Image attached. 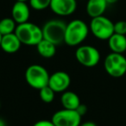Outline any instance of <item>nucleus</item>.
I'll return each mask as SVG.
<instances>
[{"label":"nucleus","instance_id":"nucleus-1","mask_svg":"<svg viewBox=\"0 0 126 126\" xmlns=\"http://www.w3.org/2000/svg\"><path fill=\"white\" fill-rule=\"evenodd\" d=\"M89 26L80 19H74L67 23L64 43L70 47L79 46L89 34Z\"/></svg>","mask_w":126,"mask_h":126},{"label":"nucleus","instance_id":"nucleus-2","mask_svg":"<svg viewBox=\"0 0 126 126\" xmlns=\"http://www.w3.org/2000/svg\"><path fill=\"white\" fill-rule=\"evenodd\" d=\"M15 34L22 44L27 46H36L43 39L42 28L30 22L17 24Z\"/></svg>","mask_w":126,"mask_h":126},{"label":"nucleus","instance_id":"nucleus-3","mask_svg":"<svg viewBox=\"0 0 126 126\" xmlns=\"http://www.w3.org/2000/svg\"><path fill=\"white\" fill-rule=\"evenodd\" d=\"M67 23L60 19H51L45 23L42 30L43 39L49 41L55 46L64 43Z\"/></svg>","mask_w":126,"mask_h":126},{"label":"nucleus","instance_id":"nucleus-4","mask_svg":"<svg viewBox=\"0 0 126 126\" xmlns=\"http://www.w3.org/2000/svg\"><path fill=\"white\" fill-rule=\"evenodd\" d=\"M50 74L44 67L34 64L28 67L25 71V80L30 87L40 90L48 86Z\"/></svg>","mask_w":126,"mask_h":126},{"label":"nucleus","instance_id":"nucleus-5","mask_svg":"<svg viewBox=\"0 0 126 126\" xmlns=\"http://www.w3.org/2000/svg\"><path fill=\"white\" fill-rule=\"evenodd\" d=\"M89 30L97 39L106 41L114 34V23L103 15L92 18Z\"/></svg>","mask_w":126,"mask_h":126},{"label":"nucleus","instance_id":"nucleus-6","mask_svg":"<svg viewBox=\"0 0 126 126\" xmlns=\"http://www.w3.org/2000/svg\"><path fill=\"white\" fill-rule=\"evenodd\" d=\"M104 67L107 74L113 78H120L126 74V58L123 54L111 52L104 61Z\"/></svg>","mask_w":126,"mask_h":126},{"label":"nucleus","instance_id":"nucleus-7","mask_svg":"<svg viewBox=\"0 0 126 126\" xmlns=\"http://www.w3.org/2000/svg\"><path fill=\"white\" fill-rule=\"evenodd\" d=\"M75 58L83 67H94L100 61V53L93 46L81 45L76 49Z\"/></svg>","mask_w":126,"mask_h":126},{"label":"nucleus","instance_id":"nucleus-8","mask_svg":"<svg viewBox=\"0 0 126 126\" xmlns=\"http://www.w3.org/2000/svg\"><path fill=\"white\" fill-rule=\"evenodd\" d=\"M81 118L82 117L76 110L63 108L54 112L51 120L55 126H79Z\"/></svg>","mask_w":126,"mask_h":126},{"label":"nucleus","instance_id":"nucleus-9","mask_svg":"<svg viewBox=\"0 0 126 126\" xmlns=\"http://www.w3.org/2000/svg\"><path fill=\"white\" fill-rule=\"evenodd\" d=\"M50 10L60 16H67L74 14L77 9L76 0H51Z\"/></svg>","mask_w":126,"mask_h":126},{"label":"nucleus","instance_id":"nucleus-10","mask_svg":"<svg viewBox=\"0 0 126 126\" xmlns=\"http://www.w3.org/2000/svg\"><path fill=\"white\" fill-rule=\"evenodd\" d=\"M70 84V75L64 71H57L49 77L48 86L55 93H64L68 89Z\"/></svg>","mask_w":126,"mask_h":126},{"label":"nucleus","instance_id":"nucleus-11","mask_svg":"<svg viewBox=\"0 0 126 126\" xmlns=\"http://www.w3.org/2000/svg\"><path fill=\"white\" fill-rule=\"evenodd\" d=\"M30 16V5L25 1H16L11 9V17L17 24L29 22Z\"/></svg>","mask_w":126,"mask_h":126},{"label":"nucleus","instance_id":"nucleus-12","mask_svg":"<svg viewBox=\"0 0 126 126\" xmlns=\"http://www.w3.org/2000/svg\"><path fill=\"white\" fill-rule=\"evenodd\" d=\"M22 42L15 33L8 34L2 36L0 47L7 54H15L20 49Z\"/></svg>","mask_w":126,"mask_h":126},{"label":"nucleus","instance_id":"nucleus-13","mask_svg":"<svg viewBox=\"0 0 126 126\" xmlns=\"http://www.w3.org/2000/svg\"><path fill=\"white\" fill-rule=\"evenodd\" d=\"M108 6L106 0H88L86 5V14L91 18L103 16Z\"/></svg>","mask_w":126,"mask_h":126},{"label":"nucleus","instance_id":"nucleus-14","mask_svg":"<svg viewBox=\"0 0 126 126\" xmlns=\"http://www.w3.org/2000/svg\"><path fill=\"white\" fill-rule=\"evenodd\" d=\"M107 41L111 52L124 54L126 51V35L114 33Z\"/></svg>","mask_w":126,"mask_h":126},{"label":"nucleus","instance_id":"nucleus-15","mask_svg":"<svg viewBox=\"0 0 126 126\" xmlns=\"http://www.w3.org/2000/svg\"><path fill=\"white\" fill-rule=\"evenodd\" d=\"M61 103L63 108L68 110H76L81 104L79 96L72 91H65L61 97Z\"/></svg>","mask_w":126,"mask_h":126},{"label":"nucleus","instance_id":"nucleus-16","mask_svg":"<svg viewBox=\"0 0 126 126\" xmlns=\"http://www.w3.org/2000/svg\"><path fill=\"white\" fill-rule=\"evenodd\" d=\"M35 47L38 54L46 59L52 58L56 53V46L46 39H42Z\"/></svg>","mask_w":126,"mask_h":126},{"label":"nucleus","instance_id":"nucleus-17","mask_svg":"<svg viewBox=\"0 0 126 126\" xmlns=\"http://www.w3.org/2000/svg\"><path fill=\"white\" fill-rule=\"evenodd\" d=\"M17 23L12 17H4L0 20V33L2 35L15 33Z\"/></svg>","mask_w":126,"mask_h":126},{"label":"nucleus","instance_id":"nucleus-18","mask_svg":"<svg viewBox=\"0 0 126 126\" xmlns=\"http://www.w3.org/2000/svg\"><path fill=\"white\" fill-rule=\"evenodd\" d=\"M39 96H40L42 101H43L44 103L49 104L54 101V96H55V92L49 86H47L39 90Z\"/></svg>","mask_w":126,"mask_h":126},{"label":"nucleus","instance_id":"nucleus-19","mask_svg":"<svg viewBox=\"0 0 126 126\" xmlns=\"http://www.w3.org/2000/svg\"><path fill=\"white\" fill-rule=\"evenodd\" d=\"M51 0H29V5L35 11H43L50 6Z\"/></svg>","mask_w":126,"mask_h":126},{"label":"nucleus","instance_id":"nucleus-20","mask_svg":"<svg viewBox=\"0 0 126 126\" xmlns=\"http://www.w3.org/2000/svg\"><path fill=\"white\" fill-rule=\"evenodd\" d=\"M114 33L126 35V21L120 20L114 23Z\"/></svg>","mask_w":126,"mask_h":126},{"label":"nucleus","instance_id":"nucleus-21","mask_svg":"<svg viewBox=\"0 0 126 126\" xmlns=\"http://www.w3.org/2000/svg\"><path fill=\"white\" fill-rule=\"evenodd\" d=\"M33 126H55L52 120H39L33 124Z\"/></svg>","mask_w":126,"mask_h":126},{"label":"nucleus","instance_id":"nucleus-22","mask_svg":"<svg viewBox=\"0 0 126 126\" xmlns=\"http://www.w3.org/2000/svg\"><path fill=\"white\" fill-rule=\"evenodd\" d=\"M76 110H77V112L81 117H83V116L86 115V113L87 112V106H86V105H84V104H80V105L78 106V108L76 109Z\"/></svg>","mask_w":126,"mask_h":126},{"label":"nucleus","instance_id":"nucleus-23","mask_svg":"<svg viewBox=\"0 0 126 126\" xmlns=\"http://www.w3.org/2000/svg\"><path fill=\"white\" fill-rule=\"evenodd\" d=\"M79 126H97V124L93 122H91V121H88V122H85L82 123V124H79Z\"/></svg>","mask_w":126,"mask_h":126},{"label":"nucleus","instance_id":"nucleus-24","mask_svg":"<svg viewBox=\"0 0 126 126\" xmlns=\"http://www.w3.org/2000/svg\"><path fill=\"white\" fill-rule=\"evenodd\" d=\"M0 126H7V124L4 121V119L1 118V117H0Z\"/></svg>","mask_w":126,"mask_h":126},{"label":"nucleus","instance_id":"nucleus-25","mask_svg":"<svg viewBox=\"0 0 126 126\" xmlns=\"http://www.w3.org/2000/svg\"><path fill=\"white\" fill-rule=\"evenodd\" d=\"M119 0H106V2L108 3V4H114L117 2H118Z\"/></svg>","mask_w":126,"mask_h":126},{"label":"nucleus","instance_id":"nucleus-26","mask_svg":"<svg viewBox=\"0 0 126 126\" xmlns=\"http://www.w3.org/2000/svg\"><path fill=\"white\" fill-rule=\"evenodd\" d=\"M2 36H3V35H1V33H0V44H1V40H2Z\"/></svg>","mask_w":126,"mask_h":126},{"label":"nucleus","instance_id":"nucleus-27","mask_svg":"<svg viewBox=\"0 0 126 126\" xmlns=\"http://www.w3.org/2000/svg\"><path fill=\"white\" fill-rule=\"evenodd\" d=\"M16 1H25V2H27L29 0H16Z\"/></svg>","mask_w":126,"mask_h":126},{"label":"nucleus","instance_id":"nucleus-28","mask_svg":"<svg viewBox=\"0 0 126 126\" xmlns=\"http://www.w3.org/2000/svg\"><path fill=\"white\" fill-rule=\"evenodd\" d=\"M0 108H1V102H0Z\"/></svg>","mask_w":126,"mask_h":126}]
</instances>
